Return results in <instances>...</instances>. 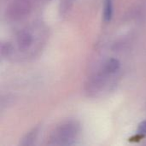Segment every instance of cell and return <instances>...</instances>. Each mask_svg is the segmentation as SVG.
Returning <instances> with one entry per match:
<instances>
[{
    "label": "cell",
    "instance_id": "obj_1",
    "mask_svg": "<svg viewBox=\"0 0 146 146\" xmlns=\"http://www.w3.org/2000/svg\"><path fill=\"white\" fill-rule=\"evenodd\" d=\"M113 15V3L112 0H105L104 10V18L105 21H110Z\"/></svg>",
    "mask_w": 146,
    "mask_h": 146
},
{
    "label": "cell",
    "instance_id": "obj_2",
    "mask_svg": "<svg viewBox=\"0 0 146 146\" xmlns=\"http://www.w3.org/2000/svg\"><path fill=\"white\" fill-rule=\"evenodd\" d=\"M120 68V62L117 59H110L106 64V70L110 73L116 72Z\"/></svg>",
    "mask_w": 146,
    "mask_h": 146
},
{
    "label": "cell",
    "instance_id": "obj_3",
    "mask_svg": "<svg viewBox=\"0 0 146 146\" xmlns=\"http://www.w3.org/2000/svg\"><path fill=\"white\" fill-rule=\"evenodd\" d=\"M20 39H21V44L22 45H27V44H29L31 43V38L27 33L21 35V38H20Z\"/></svg>",
    "mask_w": 146,
    "mask_h": 146
},
{
    "label": "cell",
    "instance_id": "obj_4",
    "mask_svg": "<svg viewBox=\"0 0 146 146\" xmlns=\"http://www.w3.org/2000/svg\"><path fill=\"white\" fill-rule=\"evenodd\" d=\"M138 132L139 134L142 135V136H146V121H142L138 128Z\"/></svg>",
    "mask_w": 146,
    "mask_h": 146
}]
</instances>
